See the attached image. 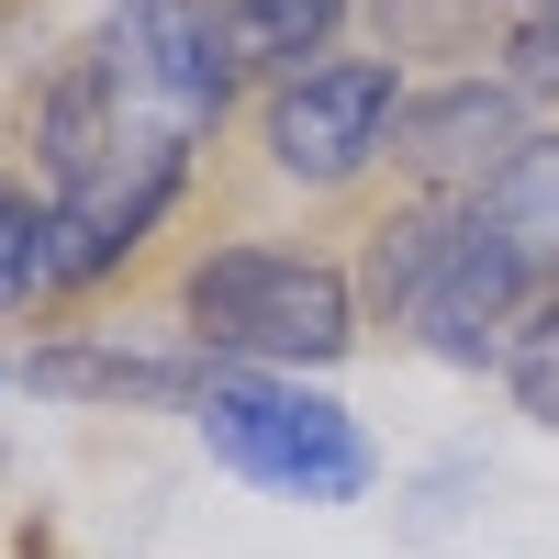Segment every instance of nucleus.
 <instances>
[{"label": "nucleus", "mask_w": 559, "mask_h": 559, "mask_svg": "<svg viewBox=\"0 0 559 559\" xmlns=\"http://www.w3.org/2000/svg\"><path fill=\"white\" fill-rule=\"evenodd\" d=\"M526 146V90L515 79H437V90H403V123H392V157L437 191H481V179Z\"/></svg>", "instance_id": "423d86ee"}, {"label": "nucleus", "mask_w": 559, "mask_h": 559, "mask_svg": "<svg viewBox=\"0 0 559 559\" xmlns=\"http://www.w3.org/2000/svg\"><path fill=\"white\" fill-rule=\"evenodd\" d=\"M503 381H515V403L537 414V426H559V292L526 313V336H515V358H503Z\"/></svg>", "instance_id": "9b49d317"}, {"label": "nucleus", "mask_w": 559, "mask_h": 559, "mask_svg": "<svg viewBox=\"0 0 559 559\" xmlns=\"http://www.w3.org/2000/svg\"><path fill=\"white\" fill-rule=\"evenodd\" d=\"M537 12H548V0H537Z\"/></svg>", "instance_id": "4468645a"}, {"label": "nucleus", "mask_w": 559, "mask_h": 559, "mask_svg": "<svg viewBox=\"0 0 559 559\" xmlns=\"http://www.w3.org/2000/svg\"><path fill=\"white\" fill-rule=\"evenodd\" d=\"M369 302H381L392 324L426 358H459V369H481V358H515V302H526V280L503 269L481 236H471V213H392L381 236H369Z\"/></svg>", "instance_id": "f257e3e1"}, {"label": "nucleus", "mask_w": 559, "mask_h": 559, "mask_svg": "<svg viewBox=\"0 0 559 559\" xmlns=\"http://www.w3.org/2000/svg\"><path fill=\"white\" fill-rule=\"evenodd\" d=\"M336 23L347 0H224V57H236V79H302L336 57Z\"/></svg>", "instance_id": "1a4fd4ad"}, {"label": "nucleus", "mask_w": 559, "mask_h": 559, "mask_svg": "<svg viewBox=\"0 0 559 559\" xmlns=\"http://www.w3.org/2000/svg\"><path fill=\"white\" fill-rule=\"evenodd\" d=\"M503 57H515V90H559V0L515 23V45H503Z\"/></svg>", "instance_id": "ddd939ff"}, {"label": "nucleus", "mask_w": 559, "mask_h": 559, "mask_svg": "<svg viewBox=\"0 0 559 559\" xmlns=\"http://www.w3.org/2000/svg\"><path fill=\"white\" fill-rule=\"evenodd\" d=\"M202 414V448L224 459L236 481L280 492V503H358L381 481V459H369L358 414L324 403L302 381H247V369H213V392L191 403Z\"/></svg>", "instance_id": "7ed1b4c3"}, {"label": "nucleus", "mask_w": 559, "mask_h": 559, "mask_svg": "<svg viewBox=\"0 0 559 559\" xmlns=\"http://www.w3.org/2000/svg\"><path fill=\"white\" fill-rule=\"evenodd\" d=\"M459 12H481V0H381V34L392 57H437V45H459Z\"/></svg>", "instance_id": "f8f14e48"}, {"label": "nucleus", "mask_w": 559, "mask_h": 559, "mask_svg": "<svg viewBox=\"0 0 559 559\" xmlns=\"http://www.w3.org/2000/svg\"><path fill=\"white\" fill-rule=\"evenodd\" d=\"M471 236L515 269L526 292H537V280L559 292V134H526V146L471 191Z\"/></svg>", "instance_id": "0eeeda50"}, {"label": "nucleus", "mask_w": 559, "mask_h": 559, "mask_svg": "<svg viewBox=\"0 0 559 559\" xmlns=\"http://www.w3.org/2000/svg\"><path fill=\"white\" fill-rule=\"evenodd\" d=\"M179 302L213 358H247V369H324L358 347V280L302 247H213L191 258Z\"/></svg>", "instance_id": "f03ea898"}, {"label": "nucleus", "mask_w": 559, "mask_h": 559, "mask_svg": "<svg viewBox=\"0 0 559 559\" xmlns=\"http://www.w3.org/2000/svg\"><path fill=\"white\" fill-rule=\"evenodd\" d=\"M403 123V68L392 57H324L269 90V168L302 191H347L369 157H392Z\"/></svg>", "instance_id": "20e7f679"}, {"label": "nucleus", "mask_w": 559, "mask_h": 559, "mask_svg": "<svg viewBox=\"0 0 559 559\" xmlns=\"http://www.w3.org/2000/svg\"><path fill=\"white\" fill-rule=\"evenodd\" d=\"M102 57H112L134 90H146L168 123H191V134H213V123H224V102H236L224 12H202V0H112Z\"/></svg>", "instance_id": "39448f33"}, {"label": "nucleus", "mask_w": 559, "mask_h": 559, "mask_svg": "<svg viewBox=\"0 0 559 559\" xmlns=\"http://www.w3.org/2000/svg\"><path fill=\"white\" fill-rule=\"evenodd\" d=\"M23 381L68 392V403H202L213 369L202 358H146V347H34Z\"/></svg>", "instance_id": "6e6552de"}, {"label": "nucleus", "mask_w": 559, "mask_h": 559, "mask_svg": "<svg viewBox=\"0 0 559 559\" xmlns=\"http://www.w3.org/2000/svg\"><path fill=\"white\" fill-rule=\"evenodd\" d=\"M45 224H57V202H34L23 179H0V313L45 302Z\"/></svg>", "instance_id": "9d476101"}]
</instances>
